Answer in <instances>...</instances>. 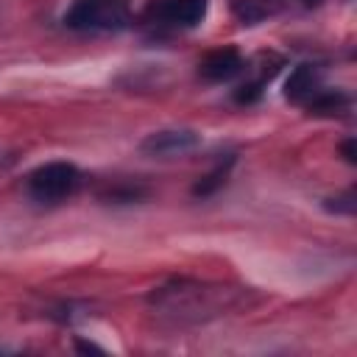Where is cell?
<instances>
[{
  "instance_id": "cell-1",
  "label": "cell",
  "mask_w": 357,
  "mask_h": 357,
  "mask_svg": "<svg viewBox=\"0 0 357 357\" xmlns=\"http://www.w3.org/2000/svg\"><path fill=\"white\" fill-rule=\"evenodd\" d=\"M245 293L248 290L209 284L198 279H170L167 284L151 290L148 304L156 318L173 326H187V324H201V321L226 315L229 310L243 304Z\"/></svg>"
},
{
  "instance_id": "cell-2",
  "label": "cell",
  "mask_w": 357,
  "mask_h": 357,
  "mask_svg": "<svg viewBox=\"0 0 357 357\" xmlns=\"http://www.w3.org/2000/svg\"><path fill=\"white\" fill-rule=\"evenodd\" d=\"M64 25L73 31H120L128 25V6L126 0H73Z\"/></svg>"
},
{
  "instance_id": "cell-3",
  "label": "cell",
  "mask_w": 357,
  "mask_h": 357,
  "mask_svg": "<svg viewBox=\"0 0 357 357\" xmlns=\"http://www.w3.org/2000/svg\"><path fill=\"white\" fill-rule=\"evenodd\" d=\"M25 184H28V195L33 201L59 204L78 190L81 173L70 162H47V165H39L36 170H31Z\"/></svg>"
},
{
  "instance_id": "cell-4",
  "label": "cell",
  "mask_w": 357,
  "mask_h": 357,
  "mask_svg": "<svg viewBox=\"0 0 357 357\" xmlns=\"http://www.w3.org/2000/svg\"><path fill=\"white\" fill-rule=\"evenodd\" d=\"M206 17V0H153L145 20L159 28H195Z\"/></svg>"
},
{
  "instance_id": "cell-5",
  "label": "cell",
  "mask_w": 357,
  "mask_h": 357,
  "mask_svg": "<svg viewBox=\"0 0 357 357\" xmlns=\"http://www.w3.org/2000/svg\"><path fill=\"white\" fill-rule=\"evenodd\" d=\"M198 145H201V134H198V131H190V128H162V131L148 134V137L139 142V151H142L145 156L167 159V156L190 153V151L198 148Z\"/></svg>"
},
{
  "instance_id": "cell-6",
  "label": "cell",
  "mask_w": 357,
  "mask_h": 357,
  "mask_svg": "<svg viewBox=\"0 0 357 357\" xmlns=\"http://www.w3.org/2000/svg\"><path fill=\"white\" fill-rule=\"evenodd\" d=\"M240 70H243V56L237 53V47H218L206 53L198 64V75L209 84H223L234 78Z\"/></svg>"
},
{
  "instance_id": "cell-7",
  "label": "cell",
  "mask_w": 357,
  "mask_h": 357,
  "mask_svg": "<svg viewBox=\"0 0 357 357\" xmlns=\"http://www.w3.org/2000/svg\"><path fill=\"white\" fill-rule=\"evenodd\" d=\"M321 92V70L315 64H298L284 81V98L293 103H310Z\"/></svg>"
},
{
  "instance_id": "cell-8",
  "label": "cell",
  "mask_w": 357,
  "mask_h": 357,
  "mask_svg": "<svg viewBox=\"0 0 357 357\" xmlns=\"http://www.w3.org/2000/svg\"><path fill=\"white\" fill-rule=\"evenodd\" d=\"M231 165H234V156H226L223 162H218V165H215V170H209L206 176H201V178L195 181L192 195L206 198V195H212L215 190H220V187L226 184V176H229V167H231Z\"/></svg>"
},
{
  "instance_id": "cell-9",
  "label": "cell",
  "mask_w": 357,
  "mask_h": 357,
  "mask_svg": "<svg viewBox=\"0 0 357 357\" xmlns=\"http://www.w3.org/2000/svg\"><path fill=\"white\" fill-rule=\"evenodd\" d=\"M349 106V98L343 92H332V89H321L310 103L307 109L312 114H335V112H343Z\"/></svg>"
},
{
  "instance_id": "cell-10",
  "label": "cell",
  "mask_w": 357,
  "mask_h": 357,
  "mask_svg": "<svg viewBox=\"0 0 357 357\" xmlns=\"http://www.w3.org/2000/svg\"><path fill=\"white\" fill-rule=\"evenodd\" d=\"M268 6L262 0H231V14L243 22V25H257L259 20L268 17Z\"/></svg>"
},
{
  "instance_id": "cell-11",
  "label": "cell",
  "mask_w": 357,
  "mask_h": 357,
  "mask_svg": "<svg viewBox=\"0 0 357 357\" xmlns=\"http://www.w3.org/2000/svg\"><path fill=\"white\" fill-rule=\"evenodd\" d=\"M148 195V190L142 187V184H117V187H112L103 198H109V201H114V204H131V201H139V198H145Z\"/></svg>"
},
{
  "instance_id": "cell-12",
  "label": "cell",
  "mask_w": 357,
  "mask_h": 357,
  "mask_svg": "<svg viewBox=\"0 0 357 357\" xmlns=\"http://www.w3.org/2000/svg\"><path fill=\"white\" fill-rule=\"evenodd\" d=\"M262 86H265V78L243 81V84L234 89V100H237V103H257V100L262 98Z\"/></svg>"
},
{
  "instance_id": "cell-13",
  "label": "cell",
  "mask_w": 357,
  "mask_h": 357,
  "mask_svg": "<svg viewBox=\"0 0 357 357\" xmlns=\"http://www.w3.org/2000/svg\"><path fill=\"white\" fill-rule=\"evenodd\" d=\"M329 212H335V215H354V209H357V195H354V190L349 187L343 195H337V198H326V204H324Z\"/></svg>"
},
{
  "instance_id": "cell-14",
  "label": "cell",
  "mask_w": 357,
  "mask_h": 357,
  "mask_svg": "<svg viewBox=\"0 0 357 357\" xmlns=\"http://www.w3.org/2000/svg\"><path fill=\"white\" fill-rule=\"evenodd\" d=\"M75 349H78V351H98V354L103 351L100 346H95V343H86V340H75Z\"/></svg>"
},
{
  "instance_id": "cell-15",
  "label": "cell",
  "mask_w": 357,
  "mask_h": 357,
  "mask_svg": "<svg viewBox=\"0 0 357 357\" xmlns=\"http://www.w3.org/2000/svg\"><path fill=\"white\" fill-rule=\"evenodd\" d=\"M343 156H346V162H354V139L343 142Z\"/></svg>"
},
{
  "instance_id": "cell-16",
  "label": "cell",
  "mask_w": 357,
  "mask_h": 357,
  "mask_svg": "<svg viewBox=\"0 0 357 357\" xmlns=\"http://www.w3.org/2000/svg\"><path fill=\"white\" fill-rule=\"evenodd\" d=\"M304 3H307V6H315V3H318V0H304Z\"/></svg>"
}]
</instances>
